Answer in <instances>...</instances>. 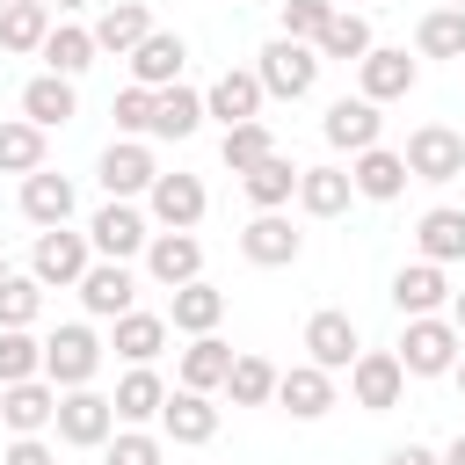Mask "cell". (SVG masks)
<instances>
[{"mask_svg":"<svg viewBox=\"0 0 465 465\" xmlns=\"http://www.w3.org/2000/svg\"><path fill=\"white\" fill-rule=\"evenodd\" d=\"M320 138L334 145V153H371V145H385V116H378V102L371 94H341V102H327V116H320Z\"/></svg>","mask_w":465,"mask_h":465,"instance_id":"6","label":"cell"},{"mask_svg":"<svg viewBox=\"0 0 465 465\" xmlns=\"http://www.w3.org/2000/svg\"><path fill=\"white\" fill-rule=\"evenodd\" d=\"M349 196H356L349 167H305V174H298V211H305V218H341Z\"/></svg>","mask_w":465,"mask_h":465,"instance_id":"32","label":"cell"},{"mask_svg":"<svg viewBox=\"0 0 465 465\" xmlns=\"http://www.w3.org/2000/svg\"><path fill=\"white\" fill-rule=\"evenodd\" d=\"M414 247H421V262H465V211L458 203H436V211H421V225H414Z\"/></svg>","mask_w":465,"mask_h":465,"instance_id":"30","label":"cell"},{"mask_svg":"<svg viewBox=\"0 0 465 465\" xmlns=\"http://www.w3.org/2000/svg\"><path fill=\"white\" fill-rule=\"evenodd\" d=\"M51 29H58V22H51V0H15V7L0 15V51H7V58H29V51H44Z\"/></svg>","mask_w":465,"mask_h":465,"instance_id":"34","label":"cell"},{"mask_svg":"<svg viewBox=\"0 0 465 465\" xmlns=\"http://www.w3.org/2000/svg\"><path fill=\"white\" fill-rule=\"evenodd\" d=\"M109 349H116L124 363H153V356L167 349V312H138V305L116 312V320H109Z\"/></svg>","mask_w":465,"mask_h":465,"instance_id":"26","label":"cell"},{"mask_svg":"<svg viewBox=\"0 0 465 465\" xmlns=\"http://www.w3.org/2000/svg\"><path fill=\"white\" fill-rule=\"evenodd\" d=\"M385 465H443V450H429V443H392Z\"/></svg>","mask_w":465,"mask_h":465,"instance_id":"48","label":"cell"},{"mask_svg":"<svg viewBox=\"0 0 465 465\" xmlns=\"http://www.w3.org/2000/svg\"><path fill=\"white\" fill-rule=\"evenodd\" d=\"M0 276H7V232H0Z\"/></svg>","mask_w":465,"mask_h":465,"instance_id":"53","label":"cell"},{"mask_svg":"<svg viewBox=\"0 0 465 465\" xmlns=\"http://www.w3.org/2000/svg\"><path fill=\"white\" fill-rule=\"evenodd\" d=\"M320 58H341V65H356L363 51H371V22L356 15V7H334L327 15V29H320V44H312Z\"/></svg>","mask_w":465,"mask_h":465,"instance_id":"39","label":"cell"},{"mask_svg":"<svg viewBox=\"0 0 465 465\" xmlns=\"http://www.w3.org/2000/svg\"><path fill=\"white\" fill-rule=\"evenodd\" d=\"M0 465H58V450H51L44 436H15V443L0 450Z\"/></svg>","mask_w":465,"mask_h":465,"instance_id":"47","label":"cell"},{"mask_svg":"<svg viewBox=\"0 0 465 465\" xmlns=\"http://www.w3.org/2000/svg\"><path fill=\"white\" fill-rule=\"evenodd\" d=\"M73 182L65 174H51V167H36V174H22V218L44 232V225H73Z\"/></svg>","mask_w":465,"mask_h":465,"instance_id":"23","label":"cell"},{"mask_svg":"<svg viewBox=\"0 0 465 465\" xmlns=\"http://www.w3.org/2000/svg\"><path fill=\"white\" fill-rule=\"evenodd\" d=\"M94 269V240L73 232V225H44L36 247H29V276L44 291H80V276Z\"/></svg>","mask_w":465,"mask_h":465,"instance_id":"1","label":"cell"},{"mask_svg":"<svg viewBox=\"0 0 465 465\" xmlns=\"http://www.w3.org/2000/svg\"><path fill=\"white\" fill-rule=\"evenodd\" d=\"M109 400H116V421H131V429H138V421H160V407H167V378H160L153 363H131V371L116 378Z\"/></svg>","mask_w":465,"mask_h":465,"instance_id":"27","label":"cell"},{"mask_svg":"<svg viewBox=\"0 0 465 465\" xmlns=\"http://www.w3.org/2000/svg\"><path fill=\"white\" fill-rule=\"evenodd\" d=\"M240 254H247L254 269H291V262L305 254V232H298L283 211H254V218L240 225Z\"/></svg>","mask_w":465,"mask_h":465,"instance_id":"12","label":"cell"},{"mask_svg":"<svg viewBox=\"0 0 465 465\" xmlns=\"http://www.w3.org/2000/svg\"><path fill=\"white\" fill-rule=\"evenodd\" d=\"M450 7H465V0H450Z\"/></svg>","mask_w":465,"mask_h":465,"instance_id":"56","label":"cell"},{"mask_svg":"<svg viewBox=\"0 0 465 465\" xmlns=\"http://www.w3.org/2000/svg\"><path fill=\"white\" fill-rule=\"evenodd\" d=\"M203 211H211V189H203L196 174H153V189H145V218H153V225L189 232Z\"/></svg>","mask_w":465,"mask_h":465,"instance_id":"11","label":"cell"},{"mask_svg":"<svg viewBox=\"0 0 465 465\" xmlns=\"http://www.w3.org/2000/svg\"><path fill=\"white\" fill-rule=\"evenodd\" d=\"M36 312H44V283L36 276H0V327H36Z\"/></svg>","mask_w":465,"mask_h":465,"instance_id":"44","label":"cell"},{"mask_svg":"<svg viewBox=\"0 0 465 465\" xmlns=\"http://www.w3.org/2000/svg\"><path fill=\"white\" fill-rule=\"evenodd\" d=\"M232 7H247V0H232Z\"/></svg>","mask_w":465,"mask_h":465,"instance_id":"55","label":"cell"},{"mask_svg":"<svg viewBox=\"0 0 465 465\" xmlns=\"http://www.w3.org/2000/svg\"><path fill=\"white\" fill-rule=\"evenodd\" d=\"M349 392H356L363 414H392L400 392H407V363H400V349H363V356L349 363Z\"/></svg>","mask_w":465,"mask_h":465,"instance_id":"9","label":"cell"},{"mask_svg":"<svg viewBox=\"0 0 465 465\" xmlns=\"http://www.w3.org/2000/svg\"><path fill=\"white\" fill-rule=\"evenodd\" d=\"M145 276H153V283H167V291L196 283V276H203V240H196V232H167V225H160V232L145 240Z\"/></svg>","mask_w":465,"mask_h":465,"instance_id":"16","label":"cell"},{"mask_svg":"<svg viewBox=\"0 0 465 465\" xmlns=\"http://www.w3.org/2000/svg\"><path fill=\"white\" fill-rule=\"evenodd\" d=\"M203 116H211V109H203V94H196V87H182V80L153 94V138H196V124H203Z\"/></svg>","mask_w":465,"mask_h":465,"instance_id":"36","label":"cell"},{"mask_svg":"<svg viewBox=\"0 0 465 465\" xmlns=\"http://www.w3.org/2000/svg\"><path fill=\"white\" fill-rule=\"evenodd\" d=\"M94 371H102V334H94L87 320H65V327L44 334V378H51L58 392L94 385Z\"/></svg>","mask_w":465,"mask_h":465,"instance_id":"2","label":"cell"},{"mask_svg":"<svg viewBox=\"0 0 465 465\" xmlns=\"http://www.w3.org/2000/svg\"><path fill=\"white\" fill-rule=\"evenodd\" d=\"M218 320H225V291L203 283V276L182 283L174 305H167V327H174V334H218Z\"/></svg>","mask_w":465,"mask_h":465,"instance_id":"29","label":"cell"},{"mask_svg":"<svg viewBox=\"0 0 465 465\" xmlns=\"http://www.w3.org/2000/svg\"><path fill=\"white\" fill-rule=\"evenodd\" d=\"M153 174H160V160H153L145 138H116V145H102V160H94V182H102L109 196H145Z\"/></svg>","mask_w":465,"mask_h":465,"instance_id":"14","label":"cell"},{"mask_svg":"<svg viewBox=\"0 0 465 465\" xmlns=\"http://www.w3.org/2000/svg\"><path fill=\"white\" fill-rule=\"evenodd\" d=\"M153 94H160V87H138V80L116 94V109H109V116H116V131H124V138H153Z\"/></svg>","mask_w":465,"mask_h":465,"instance_id":"45","label":"cell"},{"mask_svg":"<svg viewBox=\"0 0 465 465\" xmlns=\"http://www.w3.org/2000/svg\"><path fill=\"white\" fill-rule=\"evenodd\" d=\"M298 174H305V167L276 145L262 167H247V174H240V189H247V203H254V211H283V203L298 196Z\"/></svg>","mask_w":465,"mask_h":465,"instance_id":"25","label":"cell"},{"mask_svg":"<svg viewBox=\"0 0 465 465\" xmlns=\"http://www.w3.org/2000/svg\"><path fill=\"white\" fill-rule=\"evenodd\" d=\"M58 443H73V450H102L109 436H116V400L109 392H94V385H73V392H58Z\"/></svg>","mask_w":465,"mask_h":465,"instance_id":"5","label":"cell"},{"mask_svg":"<svg viewBox=\"0 0 465 465\" xmlns=\"http://www.w3.org/2000/svg\"><path fill=\"white\" fill-rule=\"evenodd\" d=\"M225 378H232V349H225L218 334H189V349H182V385H189V392H225Z\"/></svg>","mask_w":465,"mask_h":465,"instance_id":"33","label":"cell"},{"mask_svg":"<svg viewBox=\"0 0 465 465\" xmlns=\"http://www.w3.org/2000/svg\"><path fill=\"white\" fill-rule=\"evenodd\" d=\"M51 7H58V15H73V7H87V0H51Z\"/></svg>","mask_w":465,"mask_h":465,"instance_id":"52","label":"cell"},{"mask_svg":"<svg viewBox=\"0 0 465 465\" xmlns=\"http://www.w3.org/2000/svg\"><path fill=\"white\" fill-rule=\"evenodd\" d=\"M182 65H189V44H182L174 29H153V36L131 51V80H138V87H174Z\"/></svg>","mask_w":465,"mask_h":465,"instance_id":"24","label":"cell"},{"mask_svg":"<svg viewBox=\"0 0 465 465\" xmlns=\"http://www.w3.org/2000/svg\"><path fill=\"white\" fill-rule=\"evenodd\" d=\"M80 305H87L94 320L131 312V305H138V276H131V262H102V254H94V269L80 276Z\"/></svg>","mask_w":465,"mask_h":465,"instance_id":"19","label":"cell"},{"mask_svg":"<svg viewBox=\"0 0 465 465\" xmlns=\"http://www.w3.org/2000/svg\"><path fill=\"white\" fill-rule=\"evenodd\" d=\"M320 65H327V58H320L312 44H298V36H269L254 73H262V87H269L276 102H305V94L320 87Z\"/></svg>","mask_w":465,"mask_h":465,"instance_id":"3","label":"cell"},{"mask_svg":"<svg viewBox=\"0 0 465 465\" xmlns=\"http://www.w3.org/2000/svg\"><path fill=\"white\" fill-rule=\"evenodd\" d=\"M22 378H44V341L29 327H0V385H22Z\"/></svg>","mask_w":465,"mask_h":465,"instance_id":"42","label":"cell"},{"mask_svg":"<svg viewBox=\"0 0 465 465\" xmlns=\"http://www.w3.org/2000/svg\"><path fill=\"white\" fill-rule=\"evenodd\" d=\"M276 153V131L254 116V124H225V145H218V160L232 167V174H247V167H262Z\"/></svg>","mask_w":465,"mask_h":465,"instance_id":"40","label":"cell"},{"mask_svg":"<svg viewBox=\"0 0 465 465\" xmlns=\"http://www.w3.org/2000/svg\"><path fill=\"white\" fill-rule=\"evenodd\" d=\"M94 51H102V44H94V29H80V22H58V29L44 36V51H36V58H44V73H65V80H80V73L94 65Z\"/></svg>","mask_w":465,"mask_h":465,"instance_id":"35","label":"cell"},{"mask_svg":"<svg viewBox=\"0 0 465 465\" xmlns=\"http://www.w3.org/2000/svg\"><path fill=\"white\" fill-rule=\"evenodd\" d=\"M145 36H153V7H145V0H116V7L94 15V44L116 51V58H131Z\"/></svg>","mask_w":465,"mask_h":465,"instance_id":"28","label":"cell"},{"mask_svg":"<svg viewBox=\"0 0 465 465\" xmlns=\"http://www.w3.org/2000/svg\"><path fill=\"white\" fill-rule=\"evenodd\" d=\"M458 349H465V334H458V320H443V312H421V320L400 327V363H407V378H443V371L458 363Z\"/></svg>","mask_w":465,"mask_h":465,"instance_id":"4","label":"cell"},{"mask_svg":"<svg viewBox=\"0 0 465 465\" xmlns=\"http://www.w3.org/2000/svg\"><path fill=\"white\" fill-rule=\"evenodd\" d=\"M225 400H232V407H269V400H276V363H269V356H232Z\"/></svg>","mask_w":465,"mask_h":465,"instance_id":"41","label":"cell"},{"mask_svg":"<svg viewBox=\"0 0 465 465\" xmlns=\"http://www.w3.org/2000/svg\"><path fill=\"white\" fill-rule=\"evenodd\" d=\"M392 305H400V320L443 312V305H450V276H443V262H407V269H392Z\"/></svg>","mask_w":465,"mask_h":465,"instance_id":"20","label":"cell"},{"mask_svg":"<svg viewBox=\"0 0 465 465\" xmlns=\"http://www.w3.org/2000/svg\"><path fill=\"white\" fill-rule=\"evenodd\" d=\"M450 378H458V392H465V349H458V363H450Z\"/></svg>","mask_w":465,"mask_h":465,"instance_id":"51","label":"cell"},{"mask_svg":"<svg viewBox=\"0 0 465 465\" xmlns=\"http://www.w3.org/2000/svg\"><path fill=\"white\" fill-rule=\"evenodd\" d=\"M443 465H465V429H458V436L443 443Z\"/></svg>","mask_w":465,"mask_h":465,"instance_id":"49","label":"cell"},{"mask_svg":"<svg viewBox=\"0 0 465 465\" xmlns=\"http://www.w3.org/2000/svg\"><path fill=\"white\" fill-rule=\"evenodd\" d=\"M414 80H421V65H414L400 44H371V51L356 58V94H371L378 109L400 102V94H414Z\"/></svg>","mask_w":465,"mask_h":465,"instance_id":"10","label":"cell"},{"mask_svg":"<svg viewBox=\"0 0 465 465\" xmlns=\"http://www.w3.org/2000/svg\"><path fill=\"white\" fill-rule=\"evenodd\" d=\"M349 182H356V196H371V203H392L414 174H407V153H392V145H371V153H356L349 160Z\"/></svg>","mask_w":465,"mask_h":465,"instance_id":"22","label":"cell"},{"mask_svg":"<svg viewBox=\"0 0 465 465\" xmlns=\"http://www.w3.org/2000/svg\"><path fill=\"white\" fill-rule=\"evenodd\" d=\"M44 167V124L0 116V174H36Z\"/></svg>","mask_w":465,"mask_h":465,"instance_id":"38","label":"cell"},{"mask_svg":"<svg viewBox=\"0 0 465 465\" xmlns=\"http://www.w3.org/2000/svg\"><path fill=\"white\" fill-rule=\"evenodd\" d=\"M276 407H283L291 421H320V414L334 407V371H320V363L276 371Z\"/></svg>","mask_w":465,"mask_h":465,"instance_id":"17","label":"cell"},{"mask_svg":"<svg viewBox=\"0 0 465 465\" xmlns=\"http://www.w3.org/2000/svg\"><path fill=\"white\" fill-rule=\"evenodd\" d=\"M102 465H167V436H153V429H116L109 443H102Z\"/></svg>","mask_w":465,"mask_h":465,"instance_id":"43","label":"cell"},{"mask_svg":"<svg viewBox=\"0 0 465 465\" xmlns=\"http://www.w3.org/2000/svg\"><path fill=\"white\" fill-rule=\"evenodd\" d=\"M356 356H363L356 320H349L341 305H320V312L305 320V363H320V371H349Z\"/></svg>","mask_w":465,"mask_h":465,"instance_id":"13","label":"cell"},{"mask_svg":"<svg viewBox=\"0 0 465 465\" xmlns=\"http://www.w3.org/2000/svg\"><path fill=\"white\" fill-rule=\"evenodd\" d=\"M341 0H283V36H298V44H320V29H327V15H334Z\"/></svg>","mask_w":465,"mask_h":465,"instance_id":"46","label":"cell"},{"mask_svg":"<svg viewBox=\"0 0 465 465\" xmlns=\"http://www.w3.org/2000/svg\"><path fill=\"white\" fill-rule=\"evenodd\" d=\"M73 109H80V94H73V80H65V73H36V80L22 87V116H29V124H44V131L73 124Z\"/></svg>","mask_w":465,"mask_h":465,"instance_id":"31","label":"cell"},{"mask_svg":"<svg viewBox=\"0 0 465 465\" xmlns=\"http://www.w3.org/2000/svg\"><path fill=\"white\" fill-rule=\"evenodd\" d=\"M87 240H94V254H102V262H131V254H145L153 225H145V211H138L131 196H109V203L87 218Z\"/></svg>","mask_w":465,"mask_h":465,"instance_id":"8","label":"cell"},{"mask_svg":"<svg viewBox=\"0 0 465 465\" xmlns=\"http://www.w3.org/2000/svg\"><path fill=\"white\" fill-rule=\"evenodd\" d=\"M7 7H15V0H0V15H7Z\"/></svg>","mask_w":465,"mask_h":465,"instance_id":"54","label":"cell"},{"mask_svg":"<svg viewBox=\"0 0 465 465\" xmlns=\"http://www.w3.org/2000/svg\"><path fill=\"white\" fill-rule=\"evenodd\" d=\"M0 421L15 436H44L58 421V385L51 378H22V385H0Z\"/></svg>","mask_w":465,"mask_h":465,"instance_id":"18","label":"cell"},{"mask_svg":"<svg viewBox=\"0 0 465 465\" xmlns=\"http://www.w3.org/2000/svg\"><path fill=\"white\" fill-rule=\"evenodd\" d=\"M450 320H458V334H465V291H450Z\"/></svg>","mask_w":465,"mask_h":465,"instance_id":"50","label":"cell"},{"mask_svg":"<svg viewBox=\"0 0 465 465\" xmlns=\"http://www.w3.org/2000/svg\"><path fill=\"white\" fill-rule=\"evenodd\" d=\"M160 436L167 443H211L218 436V407H211V392H189V385H174L167 392V407H160Z\"/></svg>","mask_w":465,"mask_h":465,"instance_id":"21","label":"cell"},{"mask_svg":"<svg viewBox=\"0 0 465 465\" xmlns=\"http://www.w3.org/2000/svg\"><path fill=\"white\" fill-rule=\"evenodd\" d=\"M262 102H269V87H262V73H254V65H225V73L203 87V109H211L218 124H254V116H262Z\"/></svg>","mask_w":465,"mask_h":465,"instance_id":"15","label":"cell"},{"mask_svg":"<svg viewBox=\"0 0 465 465\" xmlns=\"http://www.w3.org/2000/svg\"><path fill=\"white\" fill-rule=\"evenodd\" d=\"M407 174L414 182H458L465 174V131H450V124H421V131H407Z\"/></svg>","mask_w":465,"mask_h":465,"instance_id":"7","label":"cell"},{"mask_svg":"<svg viewBox=\"0 0 465 465\" xmlns=\"http://www.w3.org/2000/svg\"><path fill=\"white\" fill-rule=\"evenodd\" d=\"M414 51L421 58H465V7H429L414 22Z\"/></svg>","mask_w":465,"mask_h":465,"instance_id":"37","label":"cell"}]
</instances>
